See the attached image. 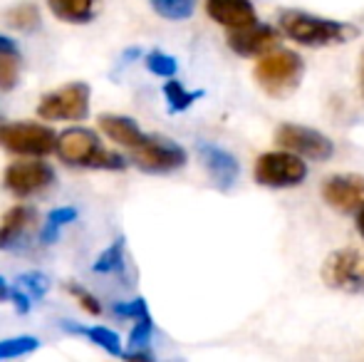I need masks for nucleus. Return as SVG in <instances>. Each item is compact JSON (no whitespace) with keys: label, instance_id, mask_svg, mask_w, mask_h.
Here are the masks:
<instances>
[{"label":"nucleus","instance_id":"obj_11","mask_svg":"<svg viewBox=\"0 0 364 362\" xmlns=\"http://www.w3.org/2000/svg\"><path fill=\"white\" fill-rule=\"evenodd\" d=\"M58 156L65 161V164L73 166H95V159L100 156L102 147L100 139H97L95 132L82 129V127H75V129H68L58 137Z\"/></svg>","mask_w":364,"mask_h":362},{"label":"nucleus","instance_id":"obj_32","mask_svg":"<svg viewBox=\"0 0 364 362\" xmlns=\"http://www.w3.org/2000/svg\"><path fill=\"white\" fill-rule=\"evenodd\" d=\"M10 293H13V290L8 288V283H5V278H0V300L10 298Z\"/></svg>","mask_w":364,"mask_h":362},{"label":"nucleus","instance_id":"obj_28","mask_svg":"<svg viewBox=\"0 0 364 362\" xmlns=\"http://www.w3.org/2000/svg\"><path fill=\"white\" fill-rule=\"evenodd\" d=\"M151 330H154L151 315H144V318L136 320L134 330H132V335H129V345H132V350L146 348V345H149V338H151Z\"/></svg>","mask_w":364,"mask_h":362},{"label":"nucleus","instance_id":"obj_30","mask_svg":"<svg viewBox=\"0 0 364 362\" xmlns=\"http://www.w3.org/2000/svg\"><path fill=\"white\" fill-rule=\"evenodd\" d=\"M114 315H119V318H144V315H149V308H146V300L144 298H136L132 300V303H114Z\"/></svg>","mask_w":364,"mask_h":362},{"label":"nucleus","instance_id":"obj_13","mask_svg":"<svg viewBox=\"0 0 364 362\" xmlns=\"http://www.w3.org/2000/svg\"><path fill=\"white\" fill-rule=\"evenodd\" d=\"M196 149H198V156H201L203 166H206L208 176L216 181V186L230 188L238 181L240 166H238V159H235L230 151L220 149V147L211 144V142H198Z\"/></svg>","mask_w":364,"mask_h":362},{"label":"nucleus","instance_id":"obj_12","mask_svg":"<svg viewBox=\"0 0 364 362\" xmlns=\"http://www.w3.org/2000/svg\"><path fill=\"white\" fill-rule=\"evenodd\" d=\"M280 43L278 30H273L270 25L253 23L248 28L230 30L228 35V48L240 58H263V55L273 53Z\"/></svg>","mask_w":364,"mask_h":362},{"label":"nucleus","instance_id":"obj_8","mask_svg":"<svg viewBox=\"0 0 364 362\" xmlns=\"http://www.w3.org/2000/svg\"><path fill=\"white\" fill-rule=\"evenodd\" d=\"M275 142H278L283 149L295 151V154H300V156H307V159L325 161L335 154V144H332L322 132H315V129H310V127L283 124L275 132Z\"/></svg>","mask_w":364,"mask_h":362},{"label":"nucleus","instance_id":"obj_3","mask_svg":"<svg viewBox=\"0 0 364 362\" xmlns=\"http://www.w3.org/2000/svg\"><path fill=\"white\" fill-rule=\"evenodd\" d=\"M322 280L332 290L360 295L364 293V251L357 248H340L330 253L322 263Z\"/></svg>","mask_w":364,"mask_h":362},{"label":"nucleus","instance_id":"obj_22","mask_svg":"<svg viewBox=\"0 0 364 362\" xmlns=\"http://www.w3.org/2000/svg\"><path fill=\"white\" fill-rule=\"evenodd\" d=\"M154 10L166 20H186L191 18L196 0H151Z\"/></svg>","mask_w":364,"mask_h":362},{"label":"nucleus","instance_id":"obj_31","mask_svg":"<svg viewBox=\"0 0 364 362\" xmlns=\"http://www.w3.org/2000/svg\"><path fill=\"white\" fill-rule=\"evenodd\" d=\"M0 53H5V55H18V48H15L13 40H8V38H3V35H0Z\"/></svg>","mask_w":364,"mask_h":362},{"label":"nucleus","instance_id":"obj_19","mask_svg":"<svg viewBox=\"0 0 364 362\" xmlns=\"http://www.w3.org/2000/svg\"><path fill=\"white\" fill-rule=\"evenodd\" d=\"M77 218V211L73 206H63V208H55V211L48 213V221H45L43 226V233H40V241L45 243V246H50V243L58 241L60 231H63V226H68V223H73Z\"/></svg>","mask_w":364,"mask_h":362},{"label":"nucleus","instance_id":"obj_33","mask_svg":"<svg viewBox=\"0 0 364 362\" xmlns=\"http://www.w3.org/2000/svg\"><path fill=\"white\" fill-rule=\"evenodd\" d=\"M357 231H360V236L364 238V208L357 213Z\"/></svg>","mask_w":364,"mask_h":362},{"label":"nucleus","instance_id":"obj_9","mask_svg":"<svg viewBox=\"0 0 364 362\" xmlns=\"http://www.w3.org/2000/svg\"><path fill=\"white\" fill-rule=\"evenodd\" d=\"M5 188L20 198L43 193L55 183V171L45 161H15L5 169Z\"/></svg>","mask_w":364,"mask_h":362},{"label":"nucleus","instance_id":"obj_6","mask_svg":"<svg viewBox=\"0 0 364 362\" xmlns=\"http://www.w3.org/2000/svg\"><path fill=\"white\" fill-rule=\"evenodd\" d=\"M87 112H90V87L85 82H73L58 92H50L38 105V115L48 122H80L87 117Z\"/></svg>","mask_w":364,"mask_h":362},{"label":"nucleus","instance_id":"obj_15","mask_svg":"<svg viewBox=\"0 0 364 362\" xmlns=\"http://www.w3.org/2000/svg\"><path fill=\"white\" fill-rule=\"evenodd\" d=\"M38 221V211L33 206H15L0 221V248H13L30 233Z\"/></svg>","mask_w":364,"mask_h":362},{"label":"nucleus","instance_id":"obj_34","mask_svg":"<svg viewBox=\"0 0 364 362\" xmlns=\"http://www.w3.org/2000/svg\"><path fill=\"white\" fill-rule=\"evenodd\" d=\"M360 87H362V95H364V58H362V65H360Z\"/></svg>","mask_w":364,"mask_h":362},{"label":"nucleus","instance_id":"obj_23","mask_svg":"<svg viewBox=\"0 0 364 362\" xmlns=\"http://www.w3.org/2000/svg\"><path fill=\"white\" fill-rule=\"evenodd\" d=\"M92 268H95L97 273H122V268H124V241L119 238L117 243H112V246L97 258V263Z\"/></svg>","mask_w":364,"mask_h":362},{"label":"nucleus","instance_id":"obj_7","mask_svg":"<svg viewBox=\"0 0 364 362\" xmlns=\"http://www.w3.org/2000/svg\"><path fill=\"white\" fill-rule=\"evenodd\" d=\"M132 154H134V164L141 171H149V174H166V171H173L186 164V151L181 147L151 134Z\"/></svg>","mask_w":364,"mask_h":362},{"label":"nucleus","instance_id":"obj_25","mask_svg":"<svg viewBox=\"0 0 364 362\" xmlns=\"http://www.w3.org/2000/svg\"><path fill=\"white\" fill-rule=\"evenodd\" d=\"M48 278H45L43 273L33 271V273H23L18 280H15V288L23 290L25 295H28L30 300H40L45 293H48Z\"/></svg>","mask_w":364,"mask_h":362},{"label":"nucleus","instance_id":"obj_29","mask_svg":"<svg viewBox=\"0 0 364 362\" xmlns=\"http://www.w3.org/2000/svg\"><path fill=\"white\" fill-rule=\"evenodd\" d=\"M65 288L70 290V293L77 298V303L82 305V308L87 310V313H92V315H100L102 313V305H100V300L95 298V295L90 293V290H85L82 285H73V283H68Z\"/></svg>","mask_w":364,"mask_h":362},{"label":"nucleus","instance_id":"obj_18","mask_svg":"<svg viewBox=\"0 0 364 362\" xmlns=\"http://www.w3.org/2000/svg\"><path fill=\"white\" fill-rule=\"evenodd\" d=\"M48 5L55 18L65 20V23H87L92 20L95 0H48Z\"/></svg>","mask_w":364,"mask_h":362},{"label":"nucleus","instance_id":"obj_14","mask_svg":"<svg viewBox=\"0 0 364 362\" xmlns=\"http://www.w3.org/2000/svg\"><path fill=\"white\" fill-rule=\"evenodd\" d=\"M206 13L228 30H240L258 23V15H255L250 0H208Z\"/></svg>","mask_w":364,"mask_h":362},{"label":"nucleus","instance_id":"obj_20","mask_svg":"<svg viewBox=\"0 0 364 362\" xmlns=\"http://www.w3.org/2000/svg\"><path fill=\"white\" fill-rule=\"evenodd\" d=\"M164 97L168 100V110L171 112H183L193 105L196 100H201L203 92H188L181 82L171 80V82L164 85Z\"/></svg>","mask_w":364,"mask_h":362},{"label":"nucleus","instance_id":"obj_21","mask_svg":"<svg viewBox=\"0 0 364 362\" xmlns=\"http://www.w3.org/2000/svg\"><path fill=\"white\" fill-rule=\"evenodd\" d=\"M5 20H8L10 28L30 33V30H35L40 25V13H38V8H35V5L23 3V5H15V8L5 15Z\"/></svg>","mask_w":364,"mask_h":362},{"label":"nucleus","instance_id":"obj_2","mask_svg":"<svg viewBox=\"0 0 364 362\" xmlns=\"http://www.w3.org/2000/svg\"><path fill=\"white\" fill-rule=\"evenodd\" d=\"M302 78V60L292 50H273L255 65V80L268 95L288 97Z\"/></svg>","mask_w":364,"mask_h":362},{"label":"nucleus","instance_id":"obj_5","mask_svg":"<svg viewBox=\"0 0 364 362\" xmlns=\"http://www.w3.org/2000/svg\"><path fill=\"white\" fill-rule=\"evenodd\" d=\"M0 144L8 151L25 156H45L58 149V137L53 129L43 124H30V122H18V124L0 127Z\"/></svg>","mask_w":364,"mask_h":362},{"label":"nucleus","instance_id":"obj_16","mask_svg":"<svg viewBox=\"0 0 364 362\" xmlns=\"http://www.w3.org/2000/svg\"><path fill=\"white\" fill-rule=\"evenodd\" d=\"M100 127L112 142H117V144L127 147V149H132V151H134L136 147L144 144V139L149 137L139 129V124H136L134 119L119 117V115H102Z\"/></svg>","mask_w":364,"mask_h":362},{"label":"nucleus","instance_id":"obj_24","mask_svg":"<svg viewBox=\"0 0 364 362\" xmlns=\"http://www.w3.org/2000/svg\"><path fill=\"white\" fill-rule=\"evenodd\" d=\"M38 348H40V340L33 338V335H18V338L0 340V360L20 358V355H28Z\"/></svg>","mask_w":364,"mask_h":362},{"label":"nucleus","instance_id":"obj_10","mask_svg":"<svg viewBox=\"0 0 364 362\" xmlns=\"http://www.w3.org/2000/svg\"><path fill=\"white\" fill-rule=\"evenodd\" d=\"M322 198L335 211L360 213L364 208V176L337 174L322 183Z\"/></svg>","mask_w":364,"mask_h":362},{"label":"nucleus","instance_id":"obj_17","mask_svg":"<svg viewBox=\"0 0 364 362\" xmlns=\"http://www.w3.org/2000/svg\"><path fill=\"white\" fill-rule=\"evenodd\" d=\"M63 328L68 330V333H75V335H82V338L92 340L95 345H100L102 350H107L109 355H117V358H122V343H119V335L112 333V330L107 328H80V325H70L68 320H63Z\"/></svg>","mask_w":364,"mask_h":362},{"label":"nucleus","instance_id":"obj_4","mask_svg":"<svg viewBox=\"0 0 364 362\" xmlns=\"http://www.w3.org/2000/svg\"><path fill=\"white\" fill-rule=\"evenodd\" d=\"M307 166L295 151H268L255 161V181L270 188H288L305 181Z\"/></svg>","mask_w":364,"mask_h":362},{"label":"nucleus","instance_id":"obj_1","mask_svg":"<svg viewBox=\"0 0 364 362\" xmlns=\"http://www.w3.org/2000/svg\"><path fill=\"white\" fill-rule=\"evenodd\" d=\"M280 30L290 40L307 45V48H322V45L347 43V40L357 38L355 25L337 23V20L330 18H317V15L310 13H300V10H285L280 15Z\"/></svg>","mask_w":364,"mask_h":362},{"label":"nucleus","instance_id":"obj_26","mask_svg":"<svg viewBox=\"0 0 364 362\" xmlns=\"http://www.w3.org/2000/svg\"><path fill=\"white\" fill-rule=\"evenodd\" d=\"M146 68H149V73L159 75V78H171V75H176L178 65L171 55L151 53V55H146Z\"/></svg>","mask_w":364,"mask_h":362},{"label":"nucleus","instance_id":"obj_27","mask_svg":"<svg viewBox=\"0 0 364 362\" xmlns=\"http://www.w3.org/2000/svg\"><path fill=\"white\" fill-rule=\"evenodd\" d=\"M18 55L0 53V90H13L18 85Z\"/></svg>","mask_w":364,"mask_h":362}]
</instances>
